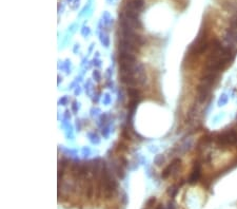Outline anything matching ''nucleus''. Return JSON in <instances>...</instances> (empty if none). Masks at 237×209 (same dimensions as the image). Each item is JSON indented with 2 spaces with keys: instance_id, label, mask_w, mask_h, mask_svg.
<instances>
[{
  "instance_id": "3",
  "label": "nucleus",
  "mask_w": 237,
  "mask_h": 209,
  "mask_svg": "<svg viewBox=\"0 0 237 209\" xmlns=\"http://www.w3.org/2000/svg\"><path fill=\"white\" fill-rule=\"evenodd\" d=\"M144 5L143 0H130L128 1L124 6V9H128V10L134 11V12L140 13V11L142 10Z\"/></svg>"
},
{
  "instance_id": "5",
  "label": "nucleus",
  "mask_w": 237,
  "mask_h": 209,
  "mask_svg": "<svg viewBox=\"0 0 237 209\" xmlns=\"http://www.w3.org/2000/svg\"><path fill=\"white\" fill-rule=\"evenodd\" d=\"M157 209H163V208H162V205H159L158 208H157Z\"/></svg>"
},
{
  "instance_id": "4",
  "label": "nucleus",
  "mask_w": 237,
  "mask_h": 209,
  "mask_svg": "<svg viewBox=\"0 0 237 209\" xmlns=\"http://www.w3.org/2000/svg\"><path fill=\"white\" fill-rule=\"evenodd\" d=\"M199 175H200V172H199V166H198V165H197V166H195L194 171H193V173H192L191 177H190V182H191V183H193V182H196L197 180L199 179Z\"/></svg>"
},
{
  "instance_id": "2",
  "label": "nucleus",
  "mask_w": 237,
  "mask_h": 209,
  "mask_svg": "<svg viewBox=\"0 0 237 209\" xmlns=\"http://www.w3.org/2000/svg\"><path fill=\"white\" fill-rule=\"evenodd\" d=\"M137 52V47L136 45H132L130 42H126L124 40L119 41V53H126V54H133L135 55V53Z\"/></svg>"
},
{
  "instance_id": "1",
  "label": "nucleus",
  "mask_w": 237,
  "mask_h": 209,
  "mask_svg": "<svg viewBox=\"0 0 237 209\" xmlns=\"http://www.w3.org/2000/svg\"><path fill=\"white\" fill-rule=\"evenodd\" d=\"M215 141L218 146H221L223 148L230 146H235L237 145V132L235 130H227L221 133L217 134L215 137Z\"/></svg>"
}]
</instances>
